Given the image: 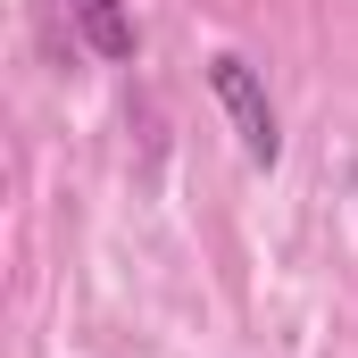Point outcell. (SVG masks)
Here are the masks:
<instances>
[{"label": "cell", "instance_id": "obj_1", "mask_svg": "<svg viewBox=\"0 0 358 358\" xmlns=\"http://www.w3.org/2000/svg\"><path fill=\"white\" fill-rule=\"evenodd\" d=\"M200 84H208V100L225 108L242 159H250V167H275V159H283V117H275L267 76H259L242 50H208V59H200Z\"/></svg>", "mask_w": 358, "mask_h": 358}, {"label": "cell", "instance_id": "obj_2", "mask_svg": "<svg viewBox=\"0 0 358 358\" xmlns=\"http://www.w3.org/2000/svg\"><path fill=\"white\" fill-rule=\"evenodd\" d=\"M67 8V25H76V42H84L92 59H108V67H134L142 59V17H134V0H59Z\"/></svg>", "mask_w": 358, "mask_h": 358}]
</instances>
